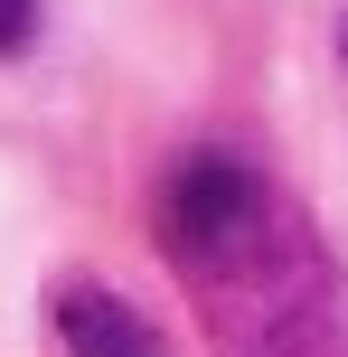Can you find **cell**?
Instances as JSON below:
<instances>
[{
	"label": "cell",
	"instance_id": "6da1fadb",
	"mask_svg": "<svg viewBox=\"0 0 348 357\" xmlns=\"http://www.w3.org/2000/svg\"><path fill=\"white\" fill-rule=\"evenodd\" d=\"M160 254L217 357H339V264L311 207L236 151H198L160 188Z\"/></svg>",
	"mask_w": 348,
	"mask_h": 357
},
{
	"label": "cell",
	"instance_id": "7a4b0ae2",
	"mask_svg": "<svg viewBox=\"0 0 348 357\" xmlns=\"http://www.w3.org/2000/svg\"><path fill=\"white\" fill-rule=\"evenodd\" d=\"M56 348L66 357H160V339H151V320L123 301V291H104L94 273H75V282H56Z\"/></svg>",
	"mask_w": 348,
	"mask_h": 357
},
{
	"label": "cell",
	"instance_id": "3957f363",
	"mask_svg": "<svg viewBox=\"0 0 348 357\" xmlns=\"http://www.w3.org/2000/svg\"><path fill=\"white\" fill-rule=\"evenodd\" d=\"M38 38V0H0V56H19Z\"/></svg>",
	"mask_w": 348,
	"mask_h": 357
},
{
	"label": "cell",
	"instance_id": "277c9868",
	"mask_svg": "<svg viewBox=\"0 0 348 357\" xmlns=\"http://www.w3.org/2000/svg\"><path fill=\"white\" fill-rule=\"evenodd\" d=\"M339 66H348V19H339Z\"/></svg>",
	"mask_w": 348,
	"mask_h": 357
}]
</instances>
